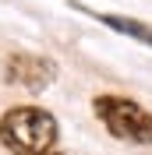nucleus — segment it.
<instances>
[{
	"instance_id": "1",
	"label": "nucleus",
	"mask_w": 152,
	"mask_h": 155,
	"mask_svg": "<svg viewBox=\"0 0 152 155\" xmlns=\"http://www.w3.org/2000/svg\"><path fill=\"white\" fill-rule=\"evenodd\" d=\"M0 141L18 155H43L57 145V120L46 109L14 106L0 120Z\"/></svg>"
},
{
	"instance_id": "2",
	"label": "nucleus",
	"mask_w": 152,
	"mask_h": 155,
	"mask_svg": "<svg viewBox=\"0 0 152 155\" xmlns=\"http://www.w3.org/2000/svg\"><path fill=\"white\" fill-rule=\"evenodd\" d=\"M95 113L113 137L134 141V145H152V113L145 106H138L131 99H117V95H99Z\"/></svg>"
},
{
	"instance_id": "3",
	"label": "nucleus",
	"mask_w": 152,
	"mask_h": 155,
	"mask_svg": "<svg viewBox=\"0 0 152 155\" xmlns=\"http://www.w3.org/2000/svg\"><path fill=\"white\" fill-rule=\"evenodd\" d=\"M53 78H57V67L43 57H11L7 60V81L29 88V92H43Z\"/></svg>"
},
{
	"instance_id": "4",
	"label": "nucleus",
	"mask_w": 152,
	"mask_h": 155,
	"mask_svg": "<svg viewBox=\"0 0 152 155\" xmlns=\"http://www.w3.org/2000/svg\"><path fill=\"white\" fill-rule=\"evenodd\" d=\"M99 21H103V25H110V28H120L124 35L142 39V42H149V46H152V28H149V25H142V21H131V18H113V14H110V18H106V14H99Z\"/></svg>"
},
{
	"instance_id": "5",
	"label": "nucleus",
	"mask_w": 152,
	"mask_h": 155,
	"mask_svg": "<svg viewBox=\"0 0 152 155\" xmlns=\"http://www.w3.org/2000/svg\"><path fill=\"white\" fill-rule=\"evenodd\" d=\"M43 155H60V152H43Z\"/></svg>"
}]
</instances>
